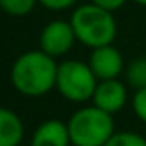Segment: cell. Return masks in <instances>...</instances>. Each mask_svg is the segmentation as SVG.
Segmentation results:
<instances>
[{"instance_id": "cell-1", "label": "cell", "mask_w": 146, "mask_h": 146, "mask_svg": "<svg viewBox=\"0 0 146 146\" xmlns=\"http://www.w3.org/2000/svg\"><path fill=\"white\" fill-rule=\"evenodd\" d=\"M57 67L59 65L56 63V57L48 56L41 48L24 52L11 65V85L24 96H43L56 89Z\"/></svg>"}, {"instance_id": "cell-2", "label": "cell", "mask_w": 146, "mask_h": 146, "mask_svg": "<svg viewBox=\"0 0 146 146\" xmlns=\"http://www.w3.org/2000/svg\"><path fill=\"white\" fill-rule=\"evenodd\" d=\"M70 24L74 28L76 39L91 50L113 44L117 37V21L113 11L104 9L93 2L76 7L70 15Z\"/></svg>"}, {"instance_id": "cell-3", "label": "cell", "mask_w": 146, "mask_h": 146, "mask_svg": "<svg viewBox=\"0 0 146 146\" xmlns=\"http://www.w3.org/2000/svg\"><path fill=\"white\" fill-rule=\"evenodd\" d=\"M67 126L70 143L74 146H104L115 133V120L111 113L94 104L72 113Z\"/></svg>"}, {"instance_id": "cell-4", "label": "cell", "mask_w": 146, "mask_h": 146, "mask_svg": "<svg viewBox=\"0 0 146 146\" xmlns=\"http://www.w3.org/2000/svg\"><path fill=\"white\" fill-rule=\"evenodd\" d=\"M98 78L94 76L89 63L76 59H67L57 67L56 89L68 102H87L93 100Z\"/></svg>"}, {"instance_id": "cell-5", "label": "cell", "mask_w": 146, "mask_h": 146, "mask_svg": "<svg viewBox=\"0 0 146 146\" xmlns=\"http://www.w3.org/2000/svg\"><path fill=\"white\" fill-rule=\"evenodd\" d=\"M76 33L70 21H52L43 28L39 35V46L52 57H61L76 43Z\"/></svg>"}, {"instance_id": "cell-6", "label": "cell", "mask_w": 146, "mask_h": 146, "mask_svg": "<svg viewBox=\"0 0 146 146\" xmlns=\"http://www.w3.org/2000/svg\"><path fill=\"white\" fill-rule=\"evenodd\" d=\"M89 67L93 68L94 76L100 80H115L124 70V57L120 50L115 48L113 44L93 48L89 57Z\"/></svg>"}, {"instance_id": "cell-7", "label": "cell", "mask_w": 146, "mask_h": 146, "mask_svg": "<svg viewBox=\"0 0 146 146\" xmlns=\"http://www.w3.org/2000/svg\"><path fill=\"white\" fill-rule=\"evenodd\" d=\"M128 102V91L126 85L118 78L115 80H100L96 91L93 94V104L107 113H117Z\"/></svg>"}, {"instance_id": "cell-8", "label": "cell", "mask_w": 146, "mask_h": 146, "mask_svg": "<svg viewBox=\"0 0 146 146\" xmlns=\"http://www.w3.org/2000/svg\"><path fill=\"white\" fill-rule=\"evenodd\" d=\"M70 133L68 126L61 120L50 118L37 126L32 135L30 146H70Z\"/></svg>"}, {"instance_id": "cell-9", "label": "cell", "mask_w": 146, "mask_h": 146, "mask_svg": "<svg viewBox=\"0 0 146 146\" xmlns=\"http://www.w3.org/2000/svg\"><path fill=\"white\" fill-rule=\"evenodd\" d=\"M24 137V124L15 111L0 107V146H19Z\"/></svg>"}, {"instance_id": "cell-10", "label": "cell", "mask_w": 146, "mask_h": 146, "mask_svg": "<svg viewBox=\"0 0 146 146\" xmlns=\"http://www.w3.org/2000/svg\"><path fill=\"white\" fill-rule=\"evenodd\" d=\"M126 82L133 89H144L146 87V57H137V59L129 61V65L124 70Z\"/></svg>"}, {"instance_id": "cell-11", "label": "cell", "mask_w": 146, "mask_h": 146, "mask_svg": "<svg viewBox=\"0 0 146 146\" xmlns=\"http://www.w3.org/2000/svg\"><path fill=\"white\" fill-rule=\"evenodd\" d=\"M39 0H0V9L9 17H26Z\"/></svg>"}, {"instance_id": "cell-12", "label": "cell", "mask_w": 146, "mask_h": 146, "mask_svg": "<svg viewBox=\"0 0 146 146\" xmlns=\"http://www.w3.org/2000/svg\"><path fill=\"white\" fill-rule=\"evenodd\" d=\"M104 146H146V139L135 131H115Z\"/></svg>"}, {"instance_id": "cell-13", "label": "cell", "mask_w": 146, "mask_h": 146, "mask_svg": "<svg viewBox=\"0 0 146 146\" xmlns=\"http://www.w3.org/2000/svg\"><path fill=\"white\" fill-rule=\"evenodd\" d=\"M131 107L135 111V115L139 117V120L146 124V87L135 91V94L131 98Z\"/></svg>"}, {"instance_id": "cell-14", "label": "cell", "mask_w": 146, "mask_h": 146, "mask_svg": "<svg viewBox=\"0 0 146 146\" xmlns=\"http://www.w3.org/2000/svg\"><path fill=\"white\" fill-rule=\"evenodd\" d=\"M39 4H43L48 9L61 11V9H68L70 6H74L76 0H39Z\"/></svg>"}, {"instance_id": "cell-15", "label": "cell", "mask_w": 146, "mask_h": 146, "mask_svg": "<svg viewBox=\"0 0 146 146\" xmlns=\"http://www.w3.org/2000/svg\"><path fill=\"white\" fill-rule=\"evenodd\" d=\"M91 2L100 6V7H104V9L117 11V9H120V7L126 4V0H91Z\"/></svg>"}, {"instance_id": "cell-16", "label": "cell", "mask_w": 146, "mask_h": 146, "mask_svg": "<svg viewBox=\"0 0 146 146\" xmlns=\"http://www.w3.org/2000/svg\"><path fill=\"white\" fill-rule=\"evenodd\" d=\"M137 4H141V6H146V0H135Z\"/></svg>"}]
</instances>
